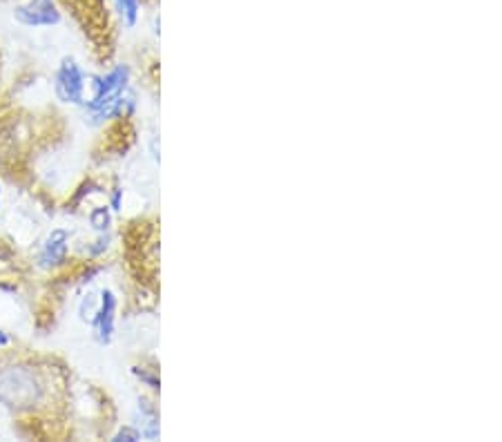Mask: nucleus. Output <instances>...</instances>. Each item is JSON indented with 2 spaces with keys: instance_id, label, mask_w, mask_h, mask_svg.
I'll use <instances>...</instances> for the list:
<instances>
[{
  "instance_id": "1",
  "label": "nucleus",
  "mask_w": 502,
  "mask_h": 442,
  "mask_svg": "<svg viewBox=\"0 0 502 442\" xmlns=\"http://www.w3.org/2000/svg\"><path fill=\"white\" fill-rule=\"evenodd\" d=\"M45 395V382L31 367H7L0 371V404L29 409Z\"/></svg>"
},
{
  "instance_id": "2",
  "label": "nucleus",
  "mask_w": 502,
  "mask_h": 442,
  "mask_svg": "<svg viewBox=\"0 0 502 442\" xmlns=\"http://www.w3.org/2000/svg\"><path fill=\"white\" fill-rule=\"evenodd\" d=\"M54 89L63 103L81 105L85 101V76L74 59H63L54 78Z\"/></svg>"
},
{
  "instance_id": "3",
  "label": "nucleus",
  "mask_w": 502,
  "mask_h": 442,
  "mask_svg": "<svg viewBox=\"0 0 502 442\" xmlns=\"http://www.w3.org/2000/svg\"><path fill=\"white\" fill-rule=\"evenodd\" d=\"M16 22L25 27H52L61 22V9L56 0H27L14 9Z\"/></svg>"
},
{
  "instance_id": "4",
  "label": "nucleus",
  "mask_w": 502,
  "mask_h": 442,
  "mask_svg": "<svg viewBox=\"0 0 502 442\" xmlns=\"http://www.w3.org/2000/svg\"><path fill=\"white\" fill-rule=\"evenodd\" d=\"M128 81H130V70L128 65H117L112 72H108L105 76L94 78V94L87 101V110H96L108 101L117 98L123 89H128Z\"/></svg>"
},
{
  "instance_id": "5",
  "label": "nucleus",
  "mask_w": 502,
  "mask_h": 442,
  "mask_svg": "<svg viewBox=\"0 0 502 442\" xmlns=\"http://www.w3.org/2000/svg\"><path fill=\"white\" fill-rule=\"evenodd\" d=\"M114 313H117V297L110 288L101 293V304L92 317V324L96 328V337L101 344H108L114 333Z\"/></svg>"
},
{
  "instance_id": "6",
  "label": "nucleus",
  "mask_w": 502,
  "mask_h": 442,
  "mask_svg": "<svg viewBox=\"0 0 502 442\" xmlns=\"http://www.w3.org/2000/svg\"><path fill=\"white\" fill-rule=\"evenodd\" d=\"M67 233L65 230H54L50 235L47 244H45V251L40 255V266L45 268H52V266H59L65 262V255H67Z\"/></svg>"
},
{
  "instance_id": "7",
  "label": "nucleus",
  "mask_w": 502,
  "mask_h": 442,
  "mask_svg": "<svg viewBox=\"0 0 502 442\" xmlns=\"http://www.w3.org/2000/svg\"><path fill=\"white\" fill-rule=\"evenodd\" d=\"M114 9L121 16V20L128 27H134L136 20H139V11H141V0H114Z\"/></svg>"
},
{
  "instance_id": "8",
  "label": "nucleus",
  "mask_w": 502,
  "mask_h": 442,
  "mask_svg": "<svg viewBox=\"0 0 502 442\" xmlns=\"http://www.w3.org/2000/svg\"><path fill=\"white\" fill-rule=\"evenodd\" d=\"M89 223H92L96 230L105 233L110 228V223H112V214H110L108 206L105 208H94L92 212H89Z\"/></svg>"
},
{
  "instance_id": "9",
  "label": "nucleus",
  "mask_w": 502,
  "mask_h": 442,
  "mask_svg": "<svg viewBox=\"0 0 502 442\" xmlns=\"http://www.w3.org/2000/svg\"><path fill=\"white\" fill-rule=\"evenodd\" d=\"M114 440H141V434L132 427H123L121 432L114 436Z\"/></svg>"
},
{
  "instance_id": "10",
  "label": "nucleus",
  "mask_w": 502,
  "mask_h": 442,
  "mask_svg": "<svg viewBox=\"0 0 502 442\" xmlns=\"http://www.w3.org/2000/svg\"><path fill=\"white\" fill-rule=\"evenodd\" d=\"M119 206H121V190L114 192V197H112V208H114V210H121Z\"/></svg>"
},
{
  "instance_id": "11",
  "label": "nucleus",
  "mask_w": 502,
  "mask_h": 442,
  "mask_svg": "<svg viewBox=\"0 0 502 442\" xmlns=\"http://www.w3.org/2000/svg\"><path fill=\"white\" fill-rule=\"evenodd\" d=\"M7 342H9V337H7V335H5L3 331H0V346H5Z\"/></svg>"
}]
</instances>
